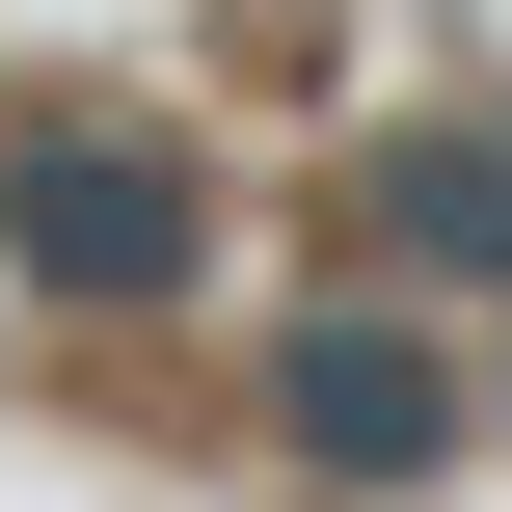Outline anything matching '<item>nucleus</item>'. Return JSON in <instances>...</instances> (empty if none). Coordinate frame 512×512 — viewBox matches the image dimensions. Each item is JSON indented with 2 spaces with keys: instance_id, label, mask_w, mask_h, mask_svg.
Returning a JSON list of instances; mask_svg holds the SVG:
<instances>
[{
  "instance_id": "3",
  "label": "nucleus",
  "mask_w": 512,
  "mask_h": 512,
  "mask_svg": "<svg viewBox=\"0 0 512 512\" xmlns=\"http://www.w3.org/2000/svg\"><path fill=\"white\" fill-rule=\"evenodd\" d=\"M351 270H378V297H486V324H512V108L351 162Z\"/></svg>"
},
{
  "instance_id": "2",
  "label": "nucleus",
  "mask_w": 512,
  "mask_h": 512,
  "mask_svg": "<svg viewBox=\"0 0 512 512\" xmlns=\"http://www.w3.org/2000/svg\"><path fill=\"white\" fill-rule=\"evenodd\" d=\"M270 432H297L324 486H432V459H459V297H378V270L297 297V324H270Z\"/></svg>"
},
{
  "instance_id": "1",
  "label": "nucleus",
  "mask_w": 512,
  "mask_h": 512,
  "mask_svg": "<svg viewBox=\"0 0 512 512\" xmlns=\"http://www.w3.org/2000/svg\"><path fill=\"white\" fill-rule=\"evenodd\" d=\"M0 270L81 297V324H162L216 270V162L162 108H0Z\"/></svg>"
}]
</instances>
